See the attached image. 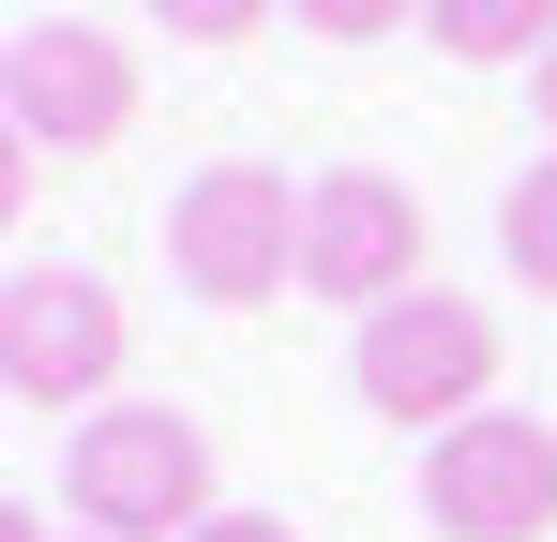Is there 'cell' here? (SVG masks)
<instances>
[{
	"label": "cell",
	"instance_id": "obj_1",
	"mask_svg": "<svg viewBox=\"0 0 557 542\" xmlns=\"http://www.w3.org/2000/svg\"><path fill=\"white\" fill-rule=\"evenodd\" d=\"M497 301H467V286H407V301H376L362 332H347V392H362L376 422H437L453 438L467 407H497Z\"/></svg>",
	"mask_w": 557,
	"mask_h": 542
},
{
	"label": "cell",
	"instance_id": "obj_2",
	"mask_svg": "<svg viewBox=\"0 0 557 542\" xmlns=\"http://www.w3.org/2000/svg\"><path fill=\"white\" fill-rule=\"evenodd\" d=\"M61 497L91 513V542H196L211 528V422L182 407H91L61 452Z\"/></svg>",
	"mask_w": 557,
	"mask_h": 542
},
{
	"label": "cell",
	"instance_id": "obj_3",
	"mask_svg": "<svg viewBox=\"0 0 557 542\" xmlns=\"http://www.w3.org/2000/svg\"><path fill=\"white\" fill-rule=\"evenodd\" d=\"M166 271H182L211 317H257L272 286H301V181L257 167V151L196 167L182 196H166Z\"/></svg>",
	"mask_w": 557,
	"mask_h": 542
},
{
	"label": "cell",
	"instance_id": "obj_4",
	"mask_svg": "<svg viewBox=\"0 0 557 542\" xmlns=\"http://www.w3.org/2000/svg\"><path fill=\"white\" fill-rule=\"evenodd\" d=\"M0 90H15V196L46 181V151H61V167H91V151L136 136V46H121V30H76V15L15 30Z\"/></svg>",
	"mask_w": 557,
	"mask_h": 542
},
{
	"label": "cell",
	"instance_id": "obj_5",
	"mask_svg": "<svg viewBox=\"0 0 557 542\" xmlns=\"http://www.w3.org/2000/svg\"><path fill=\"white\" fill-rule=\"evenodd\" d=\"M422 528L453 542H543L557 528V422L543 407H467L422 452Z\"/></svg>",
	"mask_w": 557,
	"mask_h": 542
},
{
	"label": "cell",
	"instance_id": "obj_6",
	"mask_svg": "<svg viewBox=\"0 0 557 542\" xmlns=\"http://www.w3.org/2000/svg\"><path fill=\"white\" fill-rule=\"evenodd\" d=\"M121 301H106L91 271H15L0 286V392L15 407H106L121 392Z\"/></svg>",
	"mask_w": 557,
	"mask_h": 542
},
{
	"label": "cell",
	"instance_id": "obj_7",
	"mask_svg": "<svg viewBox=\"0 0 557 542\" xmlns=\"http://www.w3.org/2000/svg\"><path fill=\"white\" fill-rule=\"evenodd\" d=\"M301 286L317 301H407L422 286V196L392 167H332V181H301Z\"/></svg>",
	"mask_w": 557,
	"mask_h": 542
},
{
	"label": "cell",
	"instance_id": "obj_8",
	"mask_svg": "<svg viewBox=\"0 0 557 542\" xmlns=\"http://www.w3.org/2000/svg\"><path fill=\"white\" fill-rule=\"evenodd\" d=\"M422 30L497 76V61H543V46H557V0H422Z\"/></svg>",
	"mask_w": 557,
	"mask_h": 542
},
{
	"label": "cell",
	"instance_id": "obj_9",
	"mask_svg": "<svg viewBox=\"0 0 557 542\" xmlns=\"http://www.w3.org/2000/svg\"><path fill=\"white\" fill-rule=\"evenodd\" d=\"M497 242H512V271H528V286L557 301V151L512 181V196H497Z\"/></svg>",
	"mask_w": 557,
	"mask_h": 542
},
{
	"label": "cell",
	"instance_id": "obj_10",
	"mask_svg": "<svg viewBox=\"0 0 557 542\" xmlns=\"http://www.w3.org/2000/svg\"><path fill=\"white\" fill-rule=\"evenodd\" d=\"M151 30H182V46H257L272 0H151Z\"/></svg>",
	"mask_w": 557,
	"mask_h": 542
},
{
	"label": "cell",
	"instance_id": "obj_11",
	"mask_svg": "<svg viewBox=\"0 0 557 542\" xmlns=\"http://www.w3.org/2000/svg\"><path fill=\"white\" fill-rule=\"evenodd\" d=\"M407 15H422V0H301L317 46H376V30H407Z\"/></svg>",
	"mask_w": 557,
	"mask_h": 542
},
{
	"label": "cell",
	"instance_id": "obj_12",
	"mask_svg": "<svg viewBox=\"0 0 557 542\" xmlns=\"http://www.w3.org/2000/svg\"><path fill=\"white\" fill-rule=\"evenodd\" d=\"M196 542H301V513H211Z\"/></svg>",
	"mask_w": 557,
	"mask_h": 542
},
{
	"label": "cell",
	"instance_id": "obj_13",
	"mask_svg": "<svg viewBox=\"0 0 557 542\" xmlns=\"http://www.w3.org/2000/svg\"><path fill=\"white\" fill-rule=\"evenodd\" d=\"M0 542H46V497H0Z\"/></svg>",
	"mask_w": 557,
	"mask_h": 542
},
{
	"label": "cell",
	"instance_id": "obj_14",
	"mask_svg": "<svg viewBox=\"0 0 557 542\" xmlns=\"http://www.w3.org/2000/svg\"><path fill=\"white\" fill-rule=\"evenodd\" d=\"M543 121H557V46H543Z\"/></svg>",
	"mask_w": 557,
	"mask_h": 542
}]
</instances>
